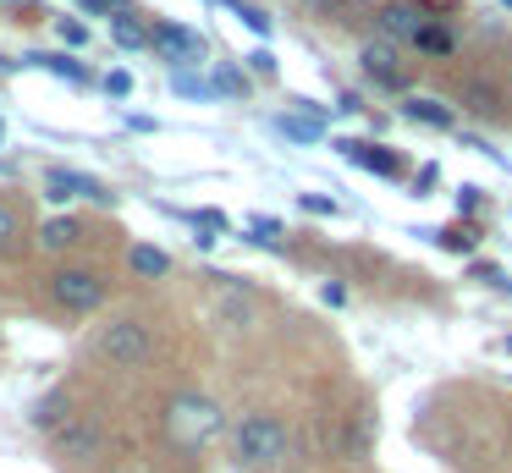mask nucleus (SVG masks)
<instances>
[{"label": "nucleus", "instance_id": "nucleus-1", "mask_svg": "<svg viewBox=\"0 0 512 473\" xmlns=\"http://www.w3.org/2000/svg\"><path fill=\"white\" fill-rule=\"evenodd\" d=\"M166 435L177 440L182 451L210 446V440L221 435V407H215L210 396H199V391L171 396V407H166Z\"/></svg>", "mask_w": 512, "mask_h": 473}, {"label": "nucleus", "instance_id": "nucleus-2", "mask_svg": "<svg viewBox=\"0 0 512 473\" xmlns=\"http://www.w3.org/2000/svg\"><path fill=\"white\" fill-rule=\"evenodd\" d=\"M287 457V424L276 413H248L237 424V462L243 468H276Z\"/></svg>", "mask_w": 512, "mask_h": 473}, {"label": "nucleus", "instance_id": "nucleus-3", "mask_svg": "<svg viewBox=\"0 0 512 473\" xmlns=\"http://www.w3.org/2000/svg\"><path fill=\"white\" fill-rule=\"evenodd\" d=\"M100 352L116 363V369H138V363L155 352V341H149V325H144V319H116V325H105Z\"/></svg>", "mask_w": 512, "mask_h": 473}, {"label": "nucleus", "instance_id": "nucleus-4", "mask_svg": "<svg viewBox=\"0 0 512 473\" xmlns=\"http://www.w3.org/2000/svg\"><path fill=\"white\" fill-rule=\"evenodd\" d=\"M50 297L61 308H72V314H89V308L105 303V281L94 270H56L50 275Z\"/></svg>", "mask_w": 512, "mask_h": 473}, {"label": "nucleus", "instance_id": "nucleus-5", "mask_svg": "<svg viewBox=\"0 0 512 473\" xmlns=\"http://www.w3.org/2000/svg\"><path fill=\"white\" fill-rule=\"evenodd\" d=\"M149 39H155V50L166 55V61H177V72L204 55V39L193 28H182V22H155V33H149Z\"/></svg>", "mask_w": 512, "mask_h": 473}, {"label": "nucleus", "instance_id": "nucleus-6", "mask_svg": "<svg viewBox=\"0 0 512 473\" xmlns=\"http://www.w3.org/2000/svg\"><path fill=\"white\" fill-rule=\"evenodd\" d=\"M50 446H56L61 457H94V451H100V424H94L89 413H72L67 424L50 435Z\"/></svg>", "mask_w": 512, "mask_h": 473}, {"label": "nucleus", "instance_id": "nucleus-7", "mask_svg": "<svg viewBox=\"0 0 512 473\" xmlns=\"http://www.w3.org/2000/svg\"><path fill=\"white\" fill-rule=\"evenodd\" d=\"M45 198H56V204H67V198H100V204H111V193L83 171H45Z\"/></svg>", "mask_w": 512, "mask_h": 473}, {"label": "nucleus", "instance_id": "nucleus-8", "mask_svg": "<svg viewBox=\"0 0 512 473\" xmlns=\"http://www.w3.org/2000/svg\"><path fill=\"white\" fill-rule=\"evenodd\" d=\"M298 110H287V116H276V132L292 143H320L325 138V116L309 105V99H292Z\"/></svg>", "mask_w": 512, "mask_h": 473}, {"label": "nucleus", "instance_id": "nucleus-9", "mask_svg": "<svg viewBox=\"0 0 512 473\" xmlns=\"http://www.w3.org/2000/svg\"><path fill=\"white\" fill-rule=\"evenodd\" d=\"M336 149H342V160H353V165H364V171H375V176H402V160L391 149H375V143H358V138H336Z\"/></svg>", "mask_w": 512, "mask_h": 473}, {"label": "nucleus", "instance_id": "nucleus-10", "mask_svg": "<svg viewBox=\"0 0 512 473\" xmlns=\"http://www.w3.org/2000/svg\"><path fill=\"white\" fill-rule=\"evenodd\" d=\"M402 116L424 121V127H452V105H441V99H430V94H408L402 99Z\"/></svg>", "mask_w": 512, "mask_h": 473}, {"label": "nucleus", "instance_id": "nucleus-11", "mask_svg": "<svg viewBox=\"0 0 512 473\" xmlns=\"http://www.w3.org/2000/svg\"><path fill=\"white\" fill-rule=\"evenodd\" d=\"M364 72L375 77V83H386V88H402V72H397L391 44H369V50H364Z\"/></svg>", "mask_w": 512, "mask_h": 473}, {"label": "nucleus", "instance_id": "nucleus-12", "mask_svg": "<svg viewBox=\"0 0 512 473\" xmlns=\"http://www.w3.org/2000/svg\"><path fill=\"white\" fill-rule=\"evenodd\" d=\"M67 418H72V396H67V391H50L45 402L34 407V424L45 429V435H56V429L67 424Z\"/></svg>", "mask_w": 512, "mask_h": 473}, {"label": "nucleus", "instance_id": "nucleus-13", "mask_svg": "<svg viewBox=\"0 0 512 473\" xmlns=\"http://www.w3.org/2000/svg\"><path fill=\"white\" fill-rule=\"evenodd\" d=\"M419 237H430L435 248H446V253H474L479 248V231L474 226H441V231H419Z\"/></svg>", "mask_w": 512, "mask_h": 473}, {"label": "nucleus", "instance_id": "nucleus-14", "mask_svg": "<svg viewBox=\"0 0 512 473\" xmlns=\"http://www.w3.org/2000/svg\"><path fill=\"white\" fill-rule=\"evenodd\" d=\"M380 28H386L391 39H413V33L424 28V17L413 6H386V11H380Z\"/></svg>", "mask_w": 512, "mask_h": 473}, {"label": "nucleus", "instance_id": "nucleus-15", "mask_svg": "<svg viewBox=\"0 0 512 473\" xmlns=\"http://www.w3.org/2000/svg\"><path fill=\"white\" fill-rule=\"evenodd\" d=\"M78 237H83V226H78V220H50V226L39 231V248H45V253H67Z\"/></svg>", "mask_w": 512, "mask_h": 473}, {"label": "nucleus", "instance_id": "nucleus-16", "mask_svg": "<svg viewBox=\"0 0 512 473\" xmlns=\"http://www.w3.org/2000/svg\"><path fill=\"white\" fill-rule=\"evenodd\" d=\"M34 66H50L56 77H67V83H89V66L83 61H72V55H28Z\"/></svg>", "mask_w": 512, "mask_h": 473}, {"label": "nucleus", "instance_id": "nucleus-17", "mask_svg": "<svg viewBox=\"0 0 512 473\" xmlns=\"http://www.w3.org/2000/svg\"><path fill=\"white\" fill-rule=\"evenodd\" d=\"M463 105H474V110H485V116H496L501 99H496V88H490L485 77H468V83H463Z\"/></svg>", "mask_w": 512, "mask_h": 473}, {"label": "nucleus", "instance_id": "nucleus-18", "mask_svg": "<svg viewBox=\"0 0 512 473\" xmlns=\"http://www.w3.org/2000/svg\"><path fill=\"white\" fill-rule=\"evenodd\" d=\"M171 88H177L182 99H215V83H210V77H199V72H188V66L171 72Z\"/></svg>", "mask_w": 512, "mask_h": 473}, {"label": "nucleus", "instance_id": "nucleus-19", "mask_svg": "<svg viewBox=\"0 0 512 473\" xmlns=\"http://www.w3.org/2000/svg\"><path fill=\"white\" fill-rule=\"evenodd\" d=\"M215 6H226V11H232V17H237V22H243V28H254L259 39H270V17H265V11H259V6H243V0H215Z\"/></svg>", "mask_w": 512, "mask_h": 473}, {"label": "nucleus", "instance_id": "nucleus-20", "mask_svg": "<svg viewBox=\"0 0 512 473\" xmlns=\"http://www.w3.org/2000/svg\"><path fill=\"white\" fill-rule=\"evenodd\" d=\"M413 44H419L424 55H452V33H446V28H430V22L413 33Z\"/></svg>", "mask_w": 512, "mask_h": 473}, {"label": "nucleus", "instance_id": "nucleus-21", "mask_svg": "<svg viewBox=\"0 0 512 473\" xmlns=\"http://www.w3.org/2000/svg\"><path fill=\"white\" fill-rule=\"evenodd\" d=\"M133 270H138V275H166L171 259H166L160 248H144V242H138V248H133Z\"/></svg>", "mask_w": 512, "mask_h": 473}, {"label": "nucleus", "instance_id": "nucleus-22", "mask_svg": "<svg viewBox=\"0 0 512 473\" xmlns=\"http://www.w3.org/2000/svg\"><path fill=\"white\" fill-rule=\"evenodd\" d=\"M210 83H215V94H248V77L243 72H237V66H215V77H210Z\"/></svg>", "mask_w": 512, "mask_h": 473}, {"label": "nucleus", "instance_id": "nucleus-23", "mask_svg": "<svg viewBox=\"0 0 512 473\" xmlns=\"http://www.w3.org/2000/svg\"><path fill=\"white\" fill-rule=\"evenodd\" d=\"M111 33H116V44H122V50H144V44H149V33L138 28V22H127V17H116Z\"/></svg>", "mask_w": 512, "mask_h": 473}, {"label": "nucleus", "instance_id": "nucleus-24", "mask_svg": "<svg viewBox=\"0 0 512 473\" xmlns=\"http://www.w3.org/2000/svg\"><path fill=\"white\" fill-rule=\"evenodd\" d=\"M468 275H474V281H485L490 292H507V297H512V275L501 270V264H474Z\"/></svg>", "mask_w": 512, "mask_h": 473}, {"label": "nucleus", "instance_id": "nucleus-25", "mask_svg": "<svg viewBox=\"0 0 512 473\" xmlns=\"http://www.w3.org/2000/svg\"><path fill=\"white\" fill-rule=\"evenodd\" d=\"M479 204H485V193H479L474 182H463V187H457V215H474Z\"/></svg>", "mask_w": 512, "mask_h": 473}, {"label": "nucleus", "instance_id": "nucleus-26", "mask_svg": "<svg viewBox=\"0 0 512 473\" xmlns=\"http://www.w3.org/2000/svg\"><path fill=\"white\" fill-rule=\"evenodd\" d=\"M56 28H61V39H67V44H89V28H83V22H72V17H61V22H56Z\"/></svg>", "mask_w": 512, "mask_h": 473}, {"label": "nucleus", "instance_id": "nucleus-27", "mask_svg": "<svg viewBox=\"0 0 512 473\" xmlns=\"http://www.w3.org/2000/svg\"><path fill=\"white\" fill-rule=\"evenodd\" d=\"M303 209H309V215H336V198H325V193H303Z\"/></svg>", "mask_w": 512, "mask_h": 473}, {"label": "nucleus", "instance_id": "nucleus-28", "mask_svg": "<svg viewBox=\"0 0 512 473\" xmlns=\"http://www.w3.org/2000/svg\"><path fill=\"white\" fill-rule=\"evenodd\" d=\"M12 237H17V215L0 204V248H12Z\"/></svg>", "mask_w": 512, "mask_h": 473}, {"label": "nucleus", "instance_id": "nucleus-29", "mask_svg": "<svg viewBox=\"0 0 512 473\" xmlns=\"http://www.w3.org/2000/svg\"><path fill=\"white\" fill-rule=\"evenodd\" d=\"M248 66H254L259 77H276V55H270V50H254V55H248Z\"/></svg>", "mask_w": 512, "mask_h": 473}, {"label": "nucleus", "instance_id": "nucleus-30", "mask_svg": "<svg viewBox=\"0 0 512 473\" xmlns=\"http://www.w3.org/2000/svg\"><path fill=\"white\" fill-rule=\"evenodd\" d=\"M105 88L122 99V94H133V77H127V72H111V77H105Z\"/></svg>", "mask_w": 512, "mask_h": 473}, {"label": "nucleus", "instance_id": "nucleus-31", "mask_svg": "<svg viewBox=\"0 0 512 473\" xmlns=\"http://www.w3.org/2000/svg\"><path fill=\"white\" fill-rule=\"evenodd\" d=\"M435 176H441V171H435V165H424V171L413 176V198H424V187H435Z\"/></svg>", "mask_w": 512, "mask_h": 473}, {"label": "nucleus", "instance_id": "nucleus-32", "mask_svg": "<svg viewBox=\"0 0 512 473\" xmlns=\"http://www.w3.org/2000/svg\"><path fill=\"white\" fill-rule=\"evenodd\" d=\"M320 297H325V303H331V308H342V303H347V292H342V286H336V281H325V286H320Z\"/></svg>", "mask_w": 512, "mask_h": 473}, {"label": "nucleus", "instance_id": "nucleus-33", "mask_svg": "<svg viewBox=\"0 0 512 473\" xmlns=\"http://www.w3.org/2000/svg\"><path fill=\"white\" fill-rule=\"evenodd\" d=\"M89 6V17H105V11H116V6H127V0H83Z\"/></svg>", "mask_w": 512, "mask_h": 473}, {"label": "nucleus", "instance_id": "nucleus-34", "mask_svg": "<svg viewBox=\"0 0 512 473\" xmlns=\"http://www.w3.org/2000/svg\"><path fill=\"white\" fill-rule=\"evenodd\" d=\"M0 143H6V121H0Z\"/></svg>", "mask_w": 512, "mask_h": 473}, {"label": "nucleus", "instance_id": "nucleus-35", "mask_svg": "<svg viewBox=\"0 0 512 473\" xmlns=\"http://www.w3.org/2000/svg\"><path fill=\"white\" fill-rule=\"evenodd\" d=\"M507 352H512V336H507Z\"/></svg>", "mask_w": 512, "mask_h": 473}, {"label": "nucleus", "instance_id": "nucleus-36", "mask_svg": "<svg viewBox=\"0 0 512 473\" xmlns=\"http://www.w3.org/2000/svg\"><path fill=\"white\" fill-rule=\"evenodd\" d=\"M501 6H512V0H501Z\"/></svg>", "mask_w": 512, "mask_h": 473}]
</instances>
